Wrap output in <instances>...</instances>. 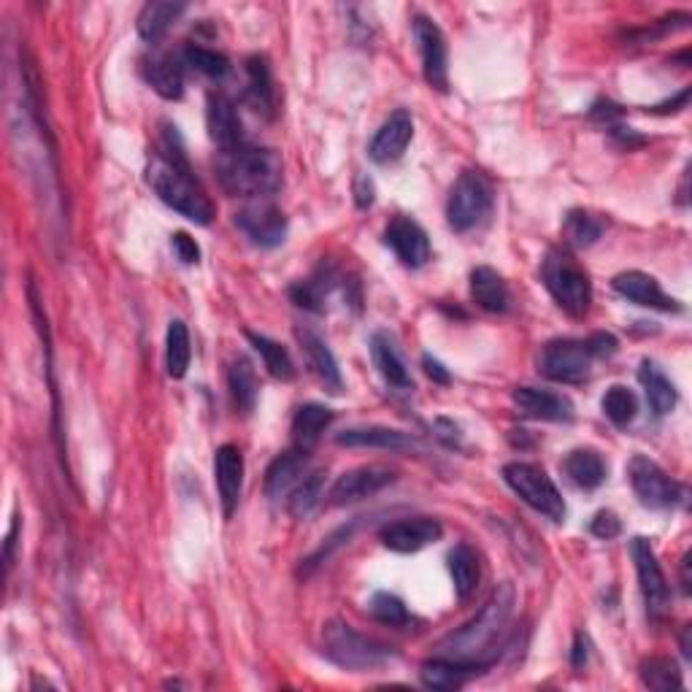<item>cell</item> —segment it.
<instances>
[{
    "label": "cell",
    "mask_w": 692,
    "mask_h": 692,
    "mask_svg": "<svg viewBox=\"0 0 692 692\" xmlns=\"http://www.w3.org/2000/svg\"><path fill=\"white\" fill-rule=\"evenodd\" d=\"M146 84L155 89L160 98L179 100L184 95V69L173 54H149L141 65Z\"/></svg>",
    "instance_id": "obj_24"
},
{
    "label": "cell",
    "mask_w": 692,
    "mask_h": 692,
    "mask_svg": "<svg viewBox=\"0 0 692 692\" xmlns=\"http://www.w3.org/2000/svg\"><path fill=\"white\" fill-rule=\"evenodd\" d=\"M16 536H20V517H14V522H11L9 533H5V555H3L5 573H11V566H14V547H16Z\"/></svg>",
    "instance_id": "obj_52"
},
{
    "label": "cell",
    "mask_w": 692,
    "mask_h": 692,
    "mask_svg": "<svg viewBox=\"0 0 692 692\" xmlns=\"http://www.w3.org/2000/svg\"><path fill=\"white\" fill-rule=\"evenodd\" d=\"M228 387L230 398H233V406L241 414L250 416L257 406V396H260V385H257V374L252 368V363L246 357H239L230 363L228 371Z\"/></svg>",
    "instance_id": "obj_33"
},
{
    "label": "cell",
    "mask_w": 692,
    "mask_h": 692,
    "mask_svg": "<svg viewBox=\"0 0 692 692\" xmlns=\"http://www.w3.org/2000/svg\"><path fill=\"white\" fill-rule=\"evenodd\" d=\"M639 381L641 387H644L646 403H649V409L655 412V416H666L673 412V406H677L679 401L677 387H673V381L668 379V376L663 374L655 363H649V360L641 363Z\"/></svg>",
    "instance_id": "obj_30"
},
{
    "label": "cell",
    "mask_w": 692,
    "mask_h": 692,
    "mask_svg": "<svg viewBox=\"0 0 692 692\" xmlns=\"http://www.w3.org/2000/svg\"><path fill=\"white\" fill-rule=\"evenodd\" d=\"M235 224L244 230L252 239V244L274 250L287 239V217L277 204L268 198L250 201L239 214H235Z\"/></svg>",
    "instance_id": "obj_12"
},
{
    "label": "cell",
    "mask_w": 692,
    "mask_h": 692,
    "mask_svg": "<svg viewBox=\"0 0 692 692\" xmlns=\"http://www.w3.org/2000/svg\"><path fill=\"white\" fill-rule=\"evenodd\" d=\"M190 357H193V349H190V330L182 319H173L168 325L166 333V368L171 379H184L190 368Z\"/></svg>",
    "instance_id": "obj_37"
},
{
    "label": "cell",
    "mask_w": 692,
    "mask_h": 692,
    "mask_svg": "<svg viewBox=\"0 0 692 692\" xmlns=\"http://www.w3.org/2000/svg\"><path fill=\"white\" fill-rule=\"evenodd\" d=\"M206 128L208 136L219 146V151L235 149L244 144V128H241L239 109L224 93H211L206 100Z\"/></svg>",
    "instance_id": "obj_17"
},
{
    "label": "cell",
    "mask_w": 692,
    "mask_h": 692,
    "mask_svg": "<svg viewBox=\"0 0 692 692\" xmlns=\"http://www.w3.org/2000/svg\"><path fill=\"white\" fill-rule=\"evenodd\" d=\"M542 281L549 295L555 298L557 306L568 317H584L593 303V284H590L587 271L573 260L568 252L549 250L542 263Z\"/></svg>",
    "instance_id": "obj_4"
},
{
    "label": "cell",
    "mask_w": 692,
    "mask_h": 692,
    "mask_svg": "<svg viewBox=\"0 0 692 692\" xmlns=\"http://www.w3.org/2000/svg\"><path fill=\"white\" fill-rule=\"evenodd\" d=\"M611 287H615L622 298L639 303V306L657 308V312H682L679 301H673V298H668L666 292H663L660 281L644 271H624L620 277H615Z\"/></svg>",
    "instance_id": "obj_19"
},
{
    "label": "cell",
    "mask_w": 692,
    "mask_h": 692,
    "mask_svg": "<svg viewBox=\"0 0 692 692\" xmlns=\"http://www.w3.org/2000/svg\"><path fill=\"white\" fill-rule=\"evenodd\" d=\"M628 479L635 498L646 509H673L684 498V487L666 474L655 460L635 454L628 463Z\"/></svg>",
    "instance_id": "obj_8"
},
{
    "label": "cell",
    "mask_w": 692,
    "mask_h": 692,
    "mask_svg": "<svg viewBox=\"0 0 692 692\" xmlns=\"http://www.w3.org/2000/svg\"><path fill=\"white\" fill-rule=\"evenodd\" d=\"M354 198H357L360 208H368L374 204V182L368 177H357V182H354Z\"/></svg>",
    "instance_id": "obj_51"
},
{
    "label": "cell",
    "mask_w": 692,
    "mask_h": 692,
    "mask_svg": "<svg viewBox=\"0 0 692 692\" xmlns=\"http://www.w3.org/2000/svg\"><path fill=\"white\" fill-rule=\"evenodd\" d=\"M517 593L509 582H500L493 590V595L487 598V604L482 606L479 615L471 622H465L463 628L449 633L441 644L436 646L438 657H449V660L469 663V666H479L482 671L493 663V657L487 655L495 646V641L503 635L506 624H509L511 615H514Z\"/></svg>",
    "instance_id": "obj_2"
},
{
    "label": "cell",
    "mask_w": 692,
    "mask_h": 692,
    "mask_svg": "<svg viewBox=\"0 0 692 692\" xmlns=\"http://www.w3.org/2000/svg\"><path fill=\"white\" fill-rule=\"evenodd\" d=\"M414 138V120L406 109H398L396 114H390V120L379 128L374 141L368 146L371 160L387 166V162H396L398 157H403V151L409 149Z\"/></svg>",
    "instance_id": "obj_18"
},
{
    "label": "cell",
    "mask_w": 692,
    "mask_h": 692,
    "mask_svg": "<svg viewBox=\"0 0 692 692\" xmlns=\"http://www.w3.org/2000/svg\"><path fill=\"white\" fill-rule=\"evenodd\" d=\"M171 246L173 252H177L179 260L187 263V266H195V263L201 260V246L195 244V239H190L187 233H173Z\"/></svg>",
    "instance_id": "obj_45"
},
{
    "label": "cell",
    "mask_w": 692,
    "mask_h": 692,
    "mask_svg": "<svg viewBox=\"0 0 692 692\" xmlns=\"http://www.w3.org/2000/svg\"><path fill=\"white\" fill-rule=\"evenodd\" d=\"M688 100H690V87H684L682 93L677 95V98H671V100H666V104H660V106H652V114H677V111H682V109H688Z\"/></svg>",
    "instance_id": "obj_49"
},
{
    "label": "cell",
    "mask_w": 692,
    "mask_h": 692,
    "mask_svg": "<svg viewBox=\"0 0 692 692\" xmlns=\"http://www.w3.org/2000/svg\"><path fill=\"white\" fill-rule=\"evenodd\" d=\"M385 244L409 268H422L430 260V241L427 233L409 217H396L385 230Z\"/></svg>",
    "instance_id": "obj_16"
},
{
    "label": "cell",
    "mask_w": 692,
    "mask_h": 692,
    "mask_svg": "<svg viewBox=\"0 0 692 692\" xmlns=\"http://www.w3.org/2000/svg\"><path fill=\"white\" fill-rule=\"evenodd\" d=\"M593 354L584 341L576 339H557L542 349L538 368L547 379L560 381V385H582L593 374Z\"/></svg>",
    "instance_id": "obj_9"
},
{
    "label": "cell",
    "mask_w": 692,
    "mask_h": 692,
    "mask_svg": "<svg viewBox=\"0 0 692 692\" xmlns=\"http://www.w3.org/2000/svg\"><path fill=\"white\" fill-rule=\"evenodd\" d=\"M600 406H604V414L609 416L617 427H628L630 422L635 420V414H639V401H635L633 390H628V387L622 385L609 387L604 401H600Z\"/></svg>",
    "instance_id": "obj_41"
},
{
    "label": "cell",
    "mask_w": 692,
    "mask_h": 692,
    "mask_svg": "<svg viewBox=\"0 0 692 692\" xmlns=\"http://www.w3.org/2000/svg\"><path fill=\"white\" fill-rule=\"evenodd\" d=\"M584 344H587L593 357H611V354L620 349V344H617V339L611 333H593L587 341H584Z\"/></svg>",
    "instance_id": "obj_47"
},
{
    "label": "cell",
    "mask_w": 692,
    "mask_h": 692,
    "mask_svg": "<svg viewBox=\"0 0 692 692\" xmlns=\"http://www.w3.org/2000/svg\"><path fill=\"white\" fill-rule=\"evenodd\" d=\"M214 476H217L219 503H222L224 520L235 514L244 489V454L233 444H222L214 454Z\"/></svg>",
    "instance_id": "obj_15"
},
{
    "label": "cell",
    "mask_w": 692,
    "mask_h": 692,
    "mask_svg": "<svg viewBox=\"0 0 692 692\" xmlns=\"http://www.w3.org/2000/svg\"><path fill=\"white\" fill-rule=\"evenodd\" d=\"M562 471L579 489H598L606 482V463L595 449H573Z\"/></svg>",
    "instance_id": "obj_32"
},
{
    "label": "cell",
    "mask_w": 692,
    "mask_h": 692,
    "mask_svg": "<svg viewBox=\"0 0 692 692\" xmlns=\"http://www.w3.org/2000/svg\"><path fill=\"white\" fill-rule=\"evenodd\" d=\"M306 452L292 447L290 452L279 454L266 471V495L271 500H281L292 493V487L301 482V476L306 474Z\"/></svg>",
    "instance_id": "obj_26"
},
{
    "label": "cell",
    "mask_w": 692,
    "mask_h": 692,
    "mask_svg": "<svg viewBox=\"0 0 692 692\" xmlns=\"http://www.w3.org/2000/svg\"><path fill=\"white\" fill-rule=\"evenodd\" d=\"M246 339H250L252 347L260 352L263 363H266L268 374H271L274 379H281V381L295 379V363H292L290 352H287L279 341L266 339V336H257V333H246Z\"/></svg>",
    "instance_id": "obj_39"
},
{
    "label": "cell",
    "mask_w": 692,
    "mask_h": 692,
    "mask_svg": "<svg viewBox=\"0 0 692 692\" xmlns=\"http://www.w3.org/2000/svg\"><path fill=\"white\" fill-rule=\"evenodd\" d=\"M339 447L349 449H387V452H403V449H414L416 438L403 430H392V427H349L336 436Z\"/></svg>",
    "instance_id": "obj_21"
},
{
    "label": "cell",
    "mask_w": 692,
    "mask_h": 692,
    "mask_svg": "<svg viewBox=\"0 0 692 692\" xmlns=\"http://www.w3.org/2000/svg\"><path fill=\"white\" fill-rule=\"evenodd\" d=\"M323 652L330 663L347 671H371L390 660L396 652L381 641L357 633L352 624L333 620L323 628Z\"/></svg>",
    "instance_id": "obj_5"
},
{
    "label": "cell",
    "mask_w": 692,
    "mask_h": 692,
    "mask_svg": "<svg viewBox=\"0 0 692 692\" xmlns=\"http://www.w3.org/2000/svg\"><path fill=\"white\" fill-rule=\"evenodd\" d=\"M620 531H622V522L615 511H598V514L593 517V522H590V533H593L595 538H604V542L617 538L620 536Z\"/></svg>",
    "instance_id": "obj_44"
},
{
    "label": "cell",
    "mask_w": 692,
    "mask_h": 692,
    "mask_svg": "<svg viewBox=\"0 0 692 692\" xmlns=\"http://www.w3.org/2000/svg\"><path fill=\"white\" fill-rule=\"evenodd\" d=\"M514 406L525 416L544 422H571L573 403L566 396L553 390H538V387H517L511 396Z\"/></svg>",
    "instance_id": "obj_20"
},
{
    "label": "cell",
    "mask_w": 692,
    "mask_h": 692,
    "mask_svg": "<svg viewBox=\"0 0 692 692\" xmlns=\"http://www.w3.org/2000/svg\"><path fill=\"white\" fill-rule=\"evenodd\" d=\"M336 287V274L325 271V268H319L317 274H314L312 279L306 281H298L295 287L290 290V298L295 301V306L306 308V312H325V298H328V292Z\"/></svg>",
    "instance_id": "obj_38"
},
{
    "label": "cell",
    "mask_w": 692,
    "mask_h": 692,
    "mask_svg": "<svg viewBox=\"0 0 692 692\" xmlns=\"http://www.w3.org/2000/svg\"><path fill=\"white\" fill-rule=\"evenodd\" d=\"M503 479L533 511L553 522L566 520V500L544 469L533 463H509L503 469Z\"/></svg>",
    "instance_id": "obj_7"
},
{
    "label": "cell",
    "mask_w": 692,
    "mask_h": 692,
    "mask_svg": "<svg viewBox=\"0 0 692 692\" xmlns=\"http://www.w3.org/2000/svg\"><path fill=\"white\" fill-rule=\"evenodd\" d=\"M398 479V471L387 469V465H360V469L347 471L336 479V485L330 487L328 503L330 506H349L357 503V500L371 498V495L381 493L385 487H390Z\"/></svg>",
    "instance_id": "obj_13"
},
{
    "label": "cell",
    "mask_w": 692,
    "mask_h": 692,
    "mask_svg": "<svg viewBox=\"0 0 692 692\" xmlns=\"http://www.w3.org/2000/svg\"><path fill=\"white\" fill-rule=\"evenodd\" d=\"M682 652L690 657V628H684V635H682Z\"/></svg>",
    "instance_id": "obj_54"
},
{
    "label": "cell",
    "mask_w": 692,
    "mask_h": 692,
    "mask_svg": "<svg viewBox=\"0 0 692 692\" xmlns=\"http://www.w3.org/2000/svg\"><path fill=\"white\" fill-rule=\"evenodd\" d=\"M590 639L587 633H576V639H573V649H571V666L576 668V671H582L584 666H587L590 660Z\"/></svg>",
    "instance_id": "obj_48"
},
{
    "label": "cell",
    "mask_w": 692,
    "mask_h": 692,
    "mask_svg": "<svg viewBox=\"0 0 692 692\" xmlns=\"http://www.w3.org/2000/svg\"><path fill=\"white\" fill-rule=\"evenodd\" d=\"M182 58L190 69L204 73V76L208 78H222L228 76L230 71V60L224 58V54L214 52V49H206V47H195V44H190V47L184 49Z\"/></svg>",
    "instance_id": "obj_42"
},
{
    "label": "cell",
    "mask_w": 692,
    "mask_h": 692,
    "mask_svg": "<svg viewBox=\"0 0 692 692\" xmlns=\"http://www.w3.org/2000/svg\"><path fill=\"white\" fill-rule=\"evenodd\" d=\"M371 615L381 624H390V628H403V624H409V620H412L406 604L392 593H376L371 598Z\"/></svg>",
    "instance_id": "obj_43"
},
{
    "label": "cell",
    "mask_w": 692,
    "mask_h": 692,
    "mask_svg": "<svg viewBox=\"0 0 692 692\" xmlns=\"http://www.w3.org/2000/svg\"><path fill=\"white\" fill-rule=\"evenodd\" d=\"M471 298H474L476 306L489 314H506L511 306V292L503 277L487 266L471 271Z\"/></svg>",
    "instance_id": "obj_27"
},
{
    "label": "cell",
    "mask_w": 692,
    "mask_h": 692,
    "mask_svg": "<svg viewBox=\"0 0 692 692\" xmlns=\"http://www.w3.org/2000/svg\"><path fill=\"white\" fill-rule=\"evenodd\" d=\"M246 100L266 120L277 117V87H274L271 65L260 54L246 60Z\"/></svg>",
    "instance_id": "obj_23"
},
{
    "label": "cell",
    "mask_w": 692,
    "mask_h": 692,
    "mask_svg": "<svg viewBox=\"0 0 692 692\" xmlns=\"http://www.w3.org/2000/svg\"><path fill=\"white\" fill-rule=\"evenodd\" d=\"M444 536L441 522L433 517H406V520L390 522L379 531L381 544L398 555H412L430 547Z\"/></svg>",
    "instance_id": "obj_14"
},
{
    "label": "cell",
    "mask_w": 692,
    "mask_h": 692,
    "mask_svg": "<svg viewBox=\"0 0 692 692\" xmlns=\"http://www.w3.org/2000/svg\"><path fill=\"white\" fill-rule=\"evenodd\" d=\"M414 38L420 47L422 58V73L425 82L438 93L449 89V65H447V38H444L441 27L427 16H414Z\"/></svg>",
    "instance_id": "obj_11"
},
{
    "label": "cell",
    "mask_w": 692,
    "mask_h": 692,
    "mask_svg": "<svg viewBox=\"0 0 692 692\" xmlns=\"http://www.w3.org/2000/svg\"><path fill=\"white\" fill-rule=\"evenodd\" d=\"M187 11L184 3H168V0H155V3H146L138 14V33L144 41L157 44L166 38V33L177 25L179 16Z\"/></svg>",
    "instance_id": "obj_31"
},
{
    "label": "cell",
    "mask_w": 692,
    "mask_h": 692,
    "mask_svg": "<svg viewBox=\"0 0 692 692\" xmlns=\"http://www.w3.org/2000/svg\"><path fill=\"white\" fill-rule=\"evenodd\" d=\"M217 177L222 187L235 198H271L281 187V160L274 149L266 146L241 144L235 149L219 151Z\"/></svg>",
    "instance_id": "obj_3"
},
{
    "label": "cell",
    "mask_w": 692,
    "mask_h": 692,
    "mask_svg": "<svg viewBox=\"0 0 692 692\" xmlns=\"http://www.w3.org/2000/svg\"><path fill=\"white\" fill-rule=\"evenodd\" d=\"M333 422V412L328 406H319V403H306L301 406L292 416V441H295V449L301 452H312L317 447L319 436L330 427Z\"/></svg>",
    "instance_id": "obj_29"
},
{
    "label": "cell",
    "mask_w": 692,
    "mask_h": 692,
    "mask_svg": "<svg viewBox=\"0 0 692 692\" xmlns=\"http://www.w3.org/2000/svg\"><path fill=\"white\" fill-rule=\"evenodd\" d=\"M482 668L479 666H469V663H458L449 660V657H433L422 666L420 679L425 688L438 690V692H452L460 690L471 677H476Z\"/></svg>",
    "instance_id": "obj_28"
},
{
    "label": "cell",
    "mask_w": 692,
    "mask_h": 692,
    "mask_svg": "<svg viewBox=\"0 0 692 692\" xmlns=\"http://www.w3.org/2000/svg\"><path fill=\"white\" fill-rule=\"evenodd\" d=\"M641 682L649 690H677L684 684L677 663H671L668 657H649L641 663Z\"/></svg>",
    "instance_id": "obj_40"
},
{
    "label": "cell",
    "mask_w": 692,
    "mask_h": 692,
    "mask_svg": "<svg viewBox=\"0 0 692 692\" xmlns=\"http://www.w3.org/2000/svg\"><path fill=\"white\" fill-rule=\"evenodd\" d=\"M633 562H635V573H639V584H641V595H644V604L649 617L660 620L668 611V600H671V590H668V579L663 573L660 562H657L655 549L646 538H633Z\"/></svg>",
    "instance_id": "obj_10"
},
{
    "label": "cell",
    "mask_w": 692,
    "mask_h": 692,
    "mask_svg": "<svg viewBox=\"0 0 692 692\" xmlns=\"http://www.w3.org/2000/svg\"><path fill=\"white\" fill-rule=\"evenodd\" d=\"M295 339L301 341L303 352H306V357H308V365H312L314 374H317L319 379L325 381V387H328L330 392H341V387H344V379H341V368H339V363H336L330 347L325 344L323 336L314 333L312 328H298Z\"/></svg>",
    "instance_id": "obj_25"
},
{
    "label": "cell",
    "mask_w": 692,
    "mask_h": 692,
    "mask_svg": "<svg viewBox=\"0 0 692 692\" xmlns=\"http://www.w3.org/2000/svg\"><path fill=\"white\" fill-rule=\"evenodd\" d=\"M611 136H615L617 141H620L622 146H628V149H633V146H641V144H644V138L635 136V133L630 131V128H622V125H615V128H611Z\"/></svg>",
    "instance_id": "obj_53"
},
{
    "label": "cell",
    "mask_w": 692,
    "mask_h": 692,
    "mask_svg": "<svg viewBox=\"0 0 692 692\" xmlns=\"http://www.w3.org/2000/svg\"><path fill=\"white\" fill-rule=\"evenodd\" d=\"M325 498V471H308L287 495V511L298 520H306Z\"/></svg>",
    "instance_id": "obj_35"
},
{
    "label": "cell",
    "mask_w": 692,
    "mask_h": 692,
    "mask_svg": "<svg viewBox=\"0 0 692 692\" xmlns=\"http://www.w3.org/2000/svg\"><path fill=\"white\" fill-rule=\"evenodd\" d=\"M493 211V184L485 173L463 171L452 184L447 201V219L454 233H469Z\"/></svg>",
    "instance_id": "obj_6"
},
{
    "label": "cell",
    "mask_w": 692,
    "mask_h": 692,
    "mask_svg": "<svg viewBox=\"0 0 692 692\" xmlns=\"http://www.w3.org/2000/svg\"><path fill=\"white\" fill-rule=\"evenodd\" d=\"M622 114L624 111L617 104H611V100H598V104L590 109V117H593L595 122H604V125H609V128H615L617 122L622 120Z\"/></svg>",
    "instance_id": "obj_46"
},
{
    "label": "cell",
    "mask_w": 692,
    "mask_h": 692,
    "mask_svg": "<svg viewBox=\"0 0 692 692\" xmlns=\"http://www.w3.org/2000/svg\"><path fill=\"white\" fill-rule=\"evenodd\" d=\"M604 230H606V219L593 211H584V208H573V211H568L566 224H562V235H566V241L573 246V250H587V246H593L595 241L604 235Z\"/></svg>",
    "instance_id": "obj_36"
},
{
    "label": "cell",
    "mask_w": 692,
    "mask_h": 692,
    "mask_svg": "<svg viewBox=\"0 0 692 692\" xmlns=\"http://www.w3.org/2000/svg\"><path fill=\"white\" fill-rule=\"evenodd\" d=\"M449 573H452L454 593L460 600H469L471 595L479 587V555L469 547V544H458V547L449 553Z\"/></svg>",
    "instance_id": "obj_34"
},
{
    "label": "cell",
    "mask_w": 692,
    "mask_h": 692,
    "mask_svg": "<svg viewBox=\"0 0 692 692\" xmlns=\"http://www.w3.org/2000/svg\"><path fill=\"white\" fill-rule=\"evenodd\" d=\"M422 365H425V374L430 376L433 381H438V385H449V381H452L449 371L444 368V365L438 363L436 357H430V354H425V357H422Z\"/></svg>",
    "instance_id": "obj_50"
},
{
    "label": "cell",
    "mask_w": 692,
    "mask_h": 692,
    "mask_svg": "<svg viewBox=\"0 0 692 692\" xmlns=\"http://www.w3.org/2000/svg\"><path fill=\"white\" fill-rule=\"evenodd\" d=\"M166 151H157L146 168V182L155 190L157 198L182 217H187L195 224H208L214 219V204L208 195L195 182L193 171H190L187 155H184L182 138H179L177 128H168L166 141H162Z\"/></svg>",
    "instance_id": "obj_1"
},
{
    "label": "cell",
    "mask_w": 692,
    "mask_h": 692,
    "mask_svg": "<svg viewBox=\"0 0 692 692\" xmlns=\"http://www.w3.org/2000/svg\"><path fill=\"white\" fill-rule=\"evenodd\" d=\"M371 357H374V365L385 376L387 385L396 387V390H412L414 381L412 374H409V365L390 333L379 330V333L371 336Z\"/></svg>",
    "instance_id": "obj_22"
}]
</instances>
